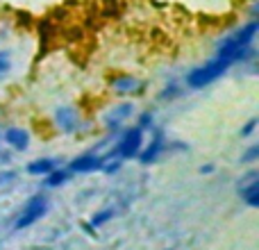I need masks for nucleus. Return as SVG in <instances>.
<instances>
[{
  "mask_svg": "<svg viewBox=\"0 0 259 250\" xmlns=\"http://www.w3.org/2000/svg\"><path fill=\"white\" fill-rule=\"evenodd\" d=\"M232 64H234V59L223 57V55H216V57L209 59L207 64H202V66L189 71L184 82H187L189 89H205L207 85H211V82L219 80V77L223 75L230 66H232Z\"/></svg>",
  "mask_w": 259,
  "mask_h": 250,
  "instance_id": "obj_1",
  "label": "nucleus"
},
{
  "mask_svg": "<svg viewBox=\"0 0 259 250\" xmlns=\"http://www.w3.org/2000/svg\"><path fill=\"white\" fill-rule=\"evenodd\" d=\"M46 212H48V196H46V193H34V196L25 202V207L21 210L14 228L16 230L30 228L32 223H36V221L41 219V216H46Z\"/></svg>",
  "mask_w": 259,
  "mask_h": 250,
  "instance_id": "obj_2",
  "label": "nucleus"
},
{
  "mask_svg": "<svg viewBox=\"0 0 259 250\" xmlns=\"http://www.w3.org/2000/svg\"><path fill=\"white\" fill-rule=\"evenodd\" d=\"M141 148H143V132L141 130H139L137 125L123 130V134L118 137V141H116L118 157H121V159H134Z\"/></svg>",
  "mask_w": 259,
  "mask_h": 250,
  "instance_id": "obj_3",
  "label": "nucleus"
},
{
  "mask_svg": "<svg viewBox=\"0 0 259 250\" xmlns=\"http://www.w3.org/2000/svg\"><path fill=\"white\" fill-rule=\"evenodd\" d=\"M55 125H57L59 132L64 134H75L82 125L80 118V109L73 107V105H62V107L55 109Z\"/></svg>",
  "mask_w": 259,
  "mask_h": 250,
  "instance_id": "obj_4",
  "label": "nucleus"
},
{
  "mask_svg": "<svg viewBox=\"0 0 259 250\" xmlns=\"http://www.w3.org/2000/svg\"><path fill=\"white\" fill-rule=\"evenodd\" d=\"M134 116V105L132 103H121L114 105L103 118V125L109 130V134H116L118 130L123 128V123H127L130 118Z\"/></svg>",
  "mask_w": 259,
  "mask_h": 250,
  "instance_id": "obj_5",
  "label": "nucleus"
},
{
  "mask_svg": "<svg viewBox=\"0 0 259 250\" xmlns=\"http://www.w3.org/2000/svg\"><path fill=\"white\" fill-rule=\"evenodd\" d=\"M164 152H166V137H164V132H161V130H152L150 143H148L146 148H141V150H139L137 159L141 161L143 166H148V164H155V161L159 159Z\"/></svg>",
  "mask_w": 259,
  "mask_h": 250,
  "instance_id": "obj_6",
  "label": "nucleus"
},
{
  "mask_svg": "<svg viewBox=\"0 0 259 250\" xmlns=\"http://www.w3.org/2000/svg\"><path fill=\"white\" fill-rule=\"evenodd\" d=\"M109 87L116 96H139L146 89V85L134 75H114L109 80Z\"/></svg>",
  "mask_w": 259,
  "mask_h": 250,
  "instance_id": "obj_7",
  "label": "nucleus"
},
{
  "mask_svg": "<svg viewBox=\"0 0 259 250\" xmlns=\"http://www.w3.org/2000/svg\"><path fill=\"white\" fill-rule=\"evenodd\" d=\"M100 169H103V155L100 152H84L68 164L71 173H96Z\"/></svg>",
  "mask_w": 259,
  "mask_h": 250,
  "instance_id": "obj_8",
  "label": "nucleus"
},
{
  "mask_svg": "<svg viewBox=\"0 0 259 250\" xmlns=\"http://www.w3.org/2000/svg\"><path fill=\"white\" fill-rule=\"evenodd\" d=\"M0 137H3V141L7 143L9 150L23 152V150H27V146H30V132H27V130H23V128H16V125L3 130V132H0Z\"/></svg>",
  "mask_w": 259,
  "mask_h": 250,
  "instance_id": "obj_9",
  "label": "nucleus"
},
{
  "mask_svg": "<svg viewBox=\"0 0 259 250\" xmlns=\"http://www.w3.org/2000/svg\"><path fill=\"white\" fill-rule=\"evenodd\" d=\"M55 169H59V159H53V157H41V159H34L25 166V171L34 178H46Z\"/></svg>",
  "mask_w": 259,
  "mask_h": 250,
  "instance_id": "obj_10",
  "label": "nucleus"
},
{
  "mask_svg": "<svg viewBox=\"0 0 259 250\" xmlns=\"http://www.w3.org/2000/svg\"><path fill=\"white\" fill-rule=\"evenodd\" d=\"M71 178H73V173H71V171H68V169H55V171H50V173L46 175V180H44V187H48V189L62 187V184H66Z\"/></svg>",
  "mask_w": 259,
  "mask_h": 250,
  "instance_id": "obj_11",
  "label": "nucleus"
},
{
  "mask_svg": "<svg viewBox=\"0 0 259 250\" xmlns=\"http://www.w3.org/2000/svg\"><path fill=\"white\" fill-rule=\"evenodd\" d=\"M239 193H241V200L248 207H259V182H252L248 187L239 189Z\"/></svg>",
  "mask_w": 259,
  "mask_h": 250,
  "instance_id": "obj_12",
  "label": "nucleus"
},
{
  "mask_svg": "<svg viewBox=\"0 0 259 250\" xmlns=\"http://www.w3.org/2000/svg\"><path fill=\"white\" fill-rule=\"evenodd\" d=\"M53 32H55V27H53V21L50 18H41V23H39V34H41V50H48V46H50V41H53Z\"/></svg>",
  "mask_w": 259,
  "mask_h": 250,
  "instance_id": "obj_13",
  "label": "nucleus"
},
{
  "mask_svg": "<svg viewBox=\"0 0 259 250\" xmlns=\"http://www.w3.org/2000/svg\"><path fill=\"white\" fill-rule=\"evenodd\" d=\"M116 216V210L114 207H107V210H100V212H96L94 216H91V223H89V228L91 230H98L100 225H105V223H109V221Z\"/></svg>",
  "mask_w": 259,
  "mask_h": 250,
  "instance_id": "obj_14",
  "label": "nucleus"
},
{
  "mask_svg": "<svg viewBox=\"0 0 259 250\" xmlns=\"http://www.w3.org/2000/svg\"><path fill=\"white\" fill-rule=\"evenodd\" d=\"M137 128L141 130V132H146V130H155V114H152L150 109L141 112L139 118H137Z\"/></svg>",
  "mask_w": 259,
  "mask_h": 250,
  "instance_id": "obj_15",
  "label": "nucleus"
},
{
  "mask_svg": "<svg viewBox=\"0 0 259 250\" xmlns=\"http://www.w3.org/2000/svg\"><path fill=\"white\" fill-rule=\"evenodd\" d=\"M12 71V53L9 50H0V80L9 75Z\"/></svg>",
  "mask_w": 259,
  "mask_h": 250,
  "instance_id": "obj_16",
  "label": "nucleus"
},
{
  "mask_svg": "<svg viewBox=\"0 0 259 250\" xmlns=\"http://www.w3.org/2000/svg\"><path fill=\"white\" fill-rule=\"evenodd\" d=\"M180 94H182V89H180L178 82H168V85H166L164 89H161L159 100H173V98H178Z\"/></svg>",
  "mask_w": 259,
  "mask_h": 250,
  "instance_id": "obj_17",
  "label": "nucleus"
},
{
  "mask_svg": "<svg viewBox=\"0 0 259 250\" xmlns=\"http://www.w3.org/2000/svg\"><path fill=\"white\" fill-rule=\"evenodd\" d=\"M257 159H259V143H252V146L241 155L239 161H241V164H255Z\"/></svg>",
  "mask_w": 259,
  "mask_h": 250,
  "instance_id": "obj_18",
  "label": "nucleus"
},
{
  "mask_svg": "<svg viewBox=\"0 0 259 250\" xmlns=\"http://www.w3.org/2000/svg\"><path fill=\"white\" fill-rule=\"evenodd\" d=\"M252 182H259V171H255V169H250L248 173H243L241 178H239V189L248 187V184H252Z\"/></svg>",
  "mask_w": 259,
  "mask_h": 250,
  "instance_id": "obj_19",
  "label": "nucleus"
},
{
  "mask_svg": "<svg viewBox=\"0 0 259 250\" xmlns=\"http://www.w3.org/2000/svg\"><path fill=\"white\" fill-rule=\"evenodd\" d=\"M257 125H259V121L257 118H250V121H248L246 125H243L241 128V139H248V137H252V134H255V130H257Z\"/></svg>",
  "mask_w": 259,
  "mask_h": 250,
  "instance_id": "obj_20",
  "label": "nucleus"
},
{
  "mask_svg": "<svg viewBox=\"0 0 259 250\" xmlns=\"http://www.w3.org/2000/svg\"><path fill=\"white\" fill-rule=\"evenodd\" d=\"M12 180H16V173H14V171H5V173H0V187H3V184H9Z\"/></svg>",
  "mask_w": 259,
  "mask_h": 250,
  "instance_id": "obj_21",
  "label": "nucleus"
},
{
  "mask_svg": "<svg viewBox=\"0 0 259 250\" xmlns=\"http://www.w3.org/2000/svg\"><path fill=\"white\" fill-rule=\"evenodd\" d=\"M9 161H12V150L0 148V164H9Z\"/></svg>",
  "mask_w": 259,
  "mask_h": 250,
  "instance_id": "obj_22",
  "label": "nucleus"
},
{
  "mask_svg": "<svg viewBox=\"0 0 259 250\" xmlns=\"http://www.w3.org/2000/svg\"><path fill=\"white\" fill-rule=\"evenodd\" d=\"M198 171H200L202 175H211V173H214V166H211V164H207V166H200V169H198Z\"/></svg>",
  "mask_w": 259,
  "mask_h": 250,
  "instance_id": "obj_23",
  "label": "nucleus"
},
{
  "mask_svg": "<svg viewBox=\"0 0 259 250\" xmlns=\"http://www.w3.org/2000/svg\"><path fill=\"white\" fill-rule=\"evenodd\" d=\"M0 141H3V137H0Z\"/></svg>",
  "mask_w": 259,
  "mask_h": 250,
  "instance_id": "obj_24",
  "label": "nucleus"
}]
</instances>
